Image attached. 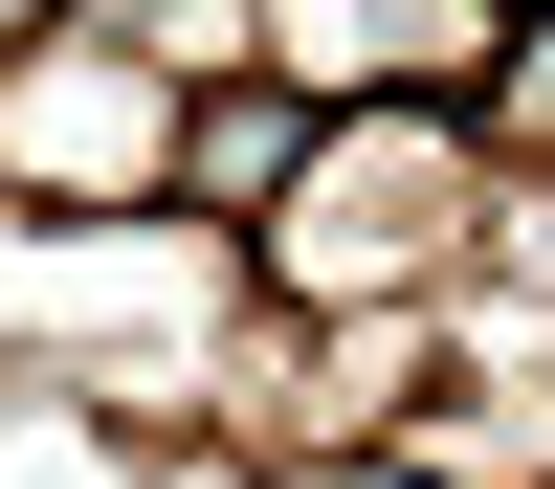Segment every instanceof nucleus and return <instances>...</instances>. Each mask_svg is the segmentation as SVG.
Instances as JSON below:
<instances>
[{
	"label": "nucleus",
	"instance_id": "f257e3e1",
	"mask_svg": "<svg viewBox=\"0 0 555 489\" xmlns=\"http://www.w3.org/2000/svg\"><path fill=\"white\" fill-rule=\"evenodd\" d=\"M289 156H311V112H289V89H222V112H201V201H267Z\"/></svg>",
	"mask_w": 555,
	"mask_h": 489
}]
</instances>
